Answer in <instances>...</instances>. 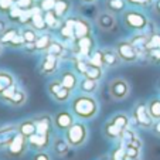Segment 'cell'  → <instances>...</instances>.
<instances>
[{"label": "cell", "mask_w": 160, "mask_h": 160, "mask_svg": "<svg viewBox=\"0 0 160 160\" xmlns=\"http://www.w3.org/2000/svg\"><path fill=\"white\" fill-rule=\"evenodd\" d=\"M72 111L81 119H92L98 113V103L92 97L79 95L72 101Z\"/></svg>", "instance_id": "obj_1"}, {"label": "cell", "mask_w": 160, "mask_h": 160, "mask_svg": "<svg viewBox=\"0 0 160 160\" xmlns=\"http://www.w3.org/2000/svg\"><path fill=\"white\" fill-rule=\"evenodd\" d=\"M122 20L128 28L135 31H145V28L149 26V18L140 10L136 9L125 10L122 13Z\"/></svg>", "instance_id": "obj_2"}, {"label": "cell", "mask_w": 160, "mask_h": 160, "mask_svg": "<svg viewBox=\"0 0 160 160\" xmlns=\"http://www.w3.org/2000/svg\"><path fill=\"white\" fill-rule=\"evenodd\" d=\"M88 130L84 123H72L68 129H67L65 139L70 143V146H81L87 140Z\"/></svg>", "instance_id": "obj_3"}, {"label": "cell", "mask_w": 160, "mask_h": 160, "mask_svg": "<svg viewBox=\"0 0 160 160\" xmlns=\"http://www.w3.org/2000/svg\"><path fill=\"white\" fill-rule=\"evenodd\" d=\"M115 50L118 52L121 61H125V62H135L139 58V52H138V50L133 47V44L130 41L118 42Z\"/></svg>", "instance_id": "obj_4"}, {"label": "cell", "mask_w": 160, "mask_h": 160, "mask_svg": "<svg viewBox=\"0 0 160 160\" xmlns=\"http://www.w3.org/2000/svg\"><path fill=\"white\" fill-rule=\"evenodd\" d=\"M129 92H130V87H129L126 79L116 78L111 82V85H109V94H111V97L116 101L125 99V98L129 95Z\"/></svg>", "instance_id": "obj_5"}, {"label": "cell", "mask_w": 160, "mask_h": 160, "mask_svg": "<svg viewBox=\"0 0 160 160\" xmlns=\"http://www.w3.org/2000/svg\"><path fill=\"white\" fill-rule=\"evenodd\" d=\"M26 148H27V138L17 132L7 146V152H9L10 156L18 157L26 152Z\"/></svg>", "instance_id": "obj_6"}, {"label": "cell", "mask_w": 160, "mask_h": 160, "mask_svg": "<svg viewBox=\"0 0 160 160\" xmlns=\"http://www.w3.org/2000/svg\"><path fill=\"white\" fill-rule=\"evenodd\" d=\"M95 21H97V26L102 31H111V30H113V28L116 27V17H115V14H113V13H111V12H108V10H106V12L98 13Z\"/></svg>", "instance_id": "obj_7"}, {"label": "cell", "mask_w": 160, "mask_h": 160, "mask_svg": "<svg viewBox=\"0 0 160 160\" xmlns=\"http://www.w3.org/2000/svg\"><path fill=\"white\" fill-rule=\"evenodd\" d=\"M48 91H50V95H51L55 101H58V102H64V101H67L71 95V89H68V88L64 87V85L61 84V81L51 82V84L48 85Z\"/></svg>", "instance_id": "obj_8"}, {"label": "cell", "mask_w": 160, "mask_h": 160, "mask_svg": "<svg viewBox=\"0 0 160 160\" xmlns=\"http://www.w3.org/2000/svg\"><path fill=\"white\" fill-rule=\"evenodd\" d=\"M133 115H135L136 123L139 125V126H142V128H150L152 126L153 118L150 116V113H149L146 105L139 103V105L135 108V111H133Z\"/></svg>", "instance_id": "obj_9"}, {"label": "cell", "mask_w": 160, "mask_h": 160, "mask_svg": "<svg viewBox=\"0 0 160 160\" xmlns=\"http://www.w3.org/2000/svg\"><path fill=\"white\" fill-rule=\"evenodd\" d=\"M92 34V28H91V23L84 17H77L75 18V26H74V37L75 41L82 37H87Z\"/></svg>", "instance_id": "obj_10"}, {"label": "cell", "mask_w": 160, "mask_h": 160, "mask_svg": "<svg viewBox=\"0 0 160 160\" xmlns=\"http://www.w3.org/2000/svg\"><path fill=\"white\" fill-rule=\"evenodd\" d=\"M75 42H77L78 52L82 58H87L92 54V51H94V38H92V36L82 37V38L77 40Z\"/></svg>", "instance_id": "obj_11"}, {"label": "cell", "mask_w": 160, "mask_h": 160, "mask_svg": "<svg viewBox=\"0 0 160 160\" xmlns=\"http://www.w3.org/2000/svg\"><path fill=\"white\" fill-rule=\"evenodd\" d=\"M28 142L37 150H42L50 145V133H34L33 136L28 138Z\"/></svg>", "instance_id": "obj_12"}, {"label": "cell", "mask_w": 160, "mask_h": 160, "mask_svg": "<svg viewBox=\"0 0 160 160\" xmlns=\"http://www.w3.org/2000/svg\"><path fill=\"white\" fill-rule=\"evenodd\" d=\"M31 10H33V20H31L30 26L36 31H44L47 28V24H45L44 20V12L38 6H34Z\"/></svg>", "instance_id": "obj_13"}, {"label": "cell", "mask_w": 160, "mask_h": 160, "mask_svg": "<svg viewBox=\"0 0 160 160\" xmlns=\"http://www.w3.org/2000/svg\"><path fill=\"white\" fill-rule=\"evenodd\" d=\"M75 18L77 17H68L67 20H64V23L60 26V36L64 40H75L74 37V26H75Z\"/></svg>", "instance_id": "obj_14"}, {"label": "cell", "mask_w": 160, "mask_h": 160, "mask_svg": "<svg viewBox=\"0 0 160 160\" xmlns=\"http://www.w3.org/2000/svg\"><path fill=\"white\" fill-rule=\"evenodd\" d=\"M17 126L12 125V126H4L0 128V149L7 148L9 143L12 142V139L14 138V135L17 133Z\"/></svg>", "instance_id": "obj_15"}, {"label": "cell", "mask_w": 160, "mask_h": 160, "mask_svg": "<svg viewBox=\"0 0 160 160\" xmlns=\"http://www.w3.org/2000/svg\"><path fill=\"white\" fill-rule=\"evenodd\" d=\"M58 60L60 58L55 57L52 54H48V52H45V57L41 62V72L45 74V75H48V74H52L55 71L58 65Z\"/></svg>", "instance_id": "obj_16"}, {"label": "cell", "mask_w": 160, "mask_h": 160, "mask_svg": "<svg viewBox=\"0 0 160 160\" xmlns=\"http://www.w3.org/2000/svg\"><path fill=\"white\" fill-rule=\"evenodd\" d=\"M74 123V119H72V115L70 112H58L55 115V126L58 128L60 130H65Z\"/></svg>", "instance_id": "obj_17"}, {"label": "cell", "mask_w": 160, "mask_h": 160, "mask_svg": "<svg viewBox=\"0 0 160 160\" xmlns=\"http://www.w3.org/2000/svg\"><path fill=\"white\" fill-rule=\"evenodd\" d=\"M101 52H102V61H103V64H105V65L116 67L119 62H121V58H119L116 50H113V48H103V50H101Z\"/></svg>", "instance_id": "obj_18"}, {"label": "cell", "mask_w": 160, "mask_h": 160, "mask_svg": "<svg viewBox=\"0 0 160 160\" xmlns=\"http://www.w3.org/2000/svg\"><path fill=\"white\" fill-rule=\"evenodd\" d=\"M126 0H105V7L108 12L119 14L126 10Z\"/></svg>", "instance_id": "obj_19"}, {"label": "cell", "mask_w": 160, "mask_h": 160, "mask_svg": "<svg viewBox=\"0 0 160 160\" xmlns=\"http://www.w3.org/2000/svg\"><path fill=\"white\" fill-rule=\"evenodd\" d=\"M17 130H18V133H21V135L26 136L28 139L30 136H33L37 132V128H36L34 121H24L17 126Z\"/></svg>", "instance_id": "obj_20"}, {"label": "cell", "mask_w": 160, "mask_h": 160, "mask_svg": "<svg viewBox=\"0 0 160 160\" xmlns=\"http://www.w3.org/2000/svg\"><path fill=\"white\" fill-rule=\"evenodd\" d=\"M52 149H54V152L58 156H65L68 153V150H70V143L67 142V139H64V138H57L52 142Z\"/></svg>", "instance_id": "obj_21"}, {"label": "cell", "mask_w": 160, "mask_h": 160, "mask_svg": "<svg viewBox=\"0 0 160 160\" xmlns=\"http://www.w3.org/2000/svg\"><path fill=\"white\" fill-rule=\"evenodd\" d=\"M70 10H71V2L70 0H57L52 12H54L60 18H62V17H65L67 13L70 12Z\"/></svg>", "instance_id": "obj_22"}, {"label": "cell", "mask_w": 160, "mask_h": 160, "mask_svg": "<svg viewBox=\"0 0 160 160\" xmlns=\"http://www.w3.org/2000/svg\"><path fill=\"white\" fill-rule=\"evenodd\" d=\"M34 123H36V128H37V133H50V130H51V119L48 118V116H41V118H37L36 121H34Z\"/></svg>", "instance_id": "obj_23"}, {"label": "cell", "mask_w": 160, "mask_h": 160, "mask_svg": "<svg viewBox=\"0 0 160 160\" xmlns=\"http://www.w3.org/2000/svg\"><path fill=\"white\" fill-rule=\"evenodd\" d=\"M52 42V37L51 34H41V36H38V38L36 40V50L37 51H47L50 47V44Z\"/></svg>", "instance_id": "obj_24"}, {"label": "cell", "mask_w": 160, "mask_h": 160, "mask_svg": "<svg viewBox=\"0 0 160 160\" xmlns=\"http://www.w3.org/2000/svg\"><path fill=\"white\" fill-rule=\"evenodd\" d=\"M44 20H45V24H47V28H50V30L60 28V26H61L60 17H58L52 10L51 12H45L44 13Z\"/></svg>", "instance_id": "obj_25"}, {"label": "cell", "mask_w": 160, "mask_h": 160, "mask_svg": "<svg viewBox=\"0 0 160 160\" xmlns=\"http://www.w3.org/2000/svg\"><path fill=\"white\" fill-rule=\"evenodd\" d=\"M77 82H78L77 81V77L72 71H65V72L62 74V77H61V84L71 91L77 87Z\"/></svg>", "instance_id": "obj_26"}, {"label": "cell", "mask_w": 160, "mask_h": 160, "mask_svg": "<svg viewBox=\"0 0 160 160\" xmlns=\"http://www.w3.org/2000/svg\"><path fill=\"white\" fill-rule=\"evenodd\" d=\"M97 88H98V81L89 79V78H87V77H85L81 81V84H79V89H81V92H84V94H94L95 91H97Z\"/></svg>", "instance_id": "obj_27"}, {"label": "cell", "mask_w": 160, "mask_h": 160, "mask_svg": "<svg viewBox=\"0 0 160 160\" xmlns=\"http://www.w3.org/2000/svg\"><path fill=\"white\" fill-rule=\"evenodd\" d=\"M13 84H14V78L12 74L7 71H0V94Z\"/></svg>", "instance_id": "obj_28"}, {"label": "cell", "mask_w": 160, "mask_h": 160, "mask_svg": "<svg viewBox=\"0 0 160 160\" xmlns=\"http://www.w3.org/2000/svg\"><path fill=\"white\" fill-rule=\"evenodd\" d=\"M27 101V94H26L24 91L21 89H17L16 91V94L12 97V99L9 101L7 103H10L12 106H23Z\"/></svg>", "instance_id": "obj_29"}, {"label": "cell", "mask_w": 160, "mask_h": 160, "mask_svg": "<svg viewBox=\"0 0 160 160\" xmlns=\"http://www.w3.org/2000/svg\"><path fill=\"white\" fill-rule=\"evenodd\" d=\"M18 33H20V31H18L16 27H7L6 31L0 36V41H2V44H3V45H9L10 42H12V40L14 38Z\"/></svg>", "instance_id": "obj_30"}, {"label": "cell", "mask_w": 160, "mask_h": 160, "mask_svg": "<svg viewBox=\"0 0 160 160\" xmlns=\"http://www.w3.org/2000/svg\"><path fill=\"white\" fill-rule=\"evenodd\" d=\"M105 136L106 138H109V139H116V138H121L122 132H123V129H121V128H118L116 125H113L111 122V123H108L105 126Z\"/></svg>", "instance_id": "obj_31"}, {"label": "cell", "mask_w": 160, "mask_h": 160, "mask_svg": "<svg viewBox=\"0 0 160 160\" xmlns=\"http://www.w3.org/2000/svg\"><path fill=\"white\" fill-rule=\"evenodd\" d=\"M64 51H65L64 45L61 44L60 41H54V40H52V42L50 44L48 50H47L45 52H48V54H52V55H55V57L61 58L62 57V54H64Z\"/></svg>", "instance_id": "obj_32"}, {"label": "cell", "mask_w": 160, "mask_h": 160, "mask_svg": "<svg viewBox=\"0 0 160 160\" xmlns=\"http://www.w3.org/2000/svg\"><path fill=\"white\" fill-rule=\"evenodd\" d=\"M85 77L89 79H94V81H98L101 79L102 77V70H101V67H95V65H88V70L85 72Z\"/></svg>", "instance_id": "obj_33"}, {"label": "cell", "mask_w": 160, "mask_h": 160, "mask_svg": "<svg viewBox=\"0 0 160 160\" xmlns=\"http://www.w3.org/2000/svg\"><path fill=\"white\" fill-rule=\"evenodd\" d=\"M112 123L116 125L118 128H121V129H128V126H129V119H128V116L125 115V113H118V115H115L113 118H112Z\"/></svg>", "instance_id": "obj_34"}, {"label": "cell", "mask_w": 160, "mask_h": 160, "mask_svg": "<svg viewBox=\"0 0 160 160\" xmlns=\"http://www.w3.org/2000/svg\"><path fill=\"white\" fill-rule=\"evenodd\" d=\"M148 111L153 119H160V99H153L148 105Z\"/></svg>", "instance_id": "obj_35"}, {"label": "cell", "mask_w": 160, "mask_h": 160, "mask_svg": "<svg viewBox=\"0 0 160 160\" xmlns=\"http://www.w3.org/2000/svg\"><path fill=\"white\" fill-rule=\"evenodd\" d=\"M21 34H23V37H24V41L27 42V44L36 42V40L38 38V36H37V31L34 30L33 27H24V28H23V31H21Z\"/></svg>", "instance_id": "obj_36"}, {"label": "cell", "mask_w": 160, "mask_h": 160, "mask_svg": "<svg viewBox=\"0 0 160 160\" xmlns=\"http://www.w3.org/2000/svg\"><path fill=\"white\" fill-rule=\"evenodd\" d=\"M125 154H126V160H133V159H139L140 149L135 148V146L126 145L125 146Z\"/></svg>", "instance_id": "obj_37"}, {"label": "cell", "mask_w": 160, "mask_h": 160, "mask_svg": "<svg viewBox=\"0 0 160 160\" xmlns=\"http://www.w3.org/2000/svg\"><path fill=\"white\" fill-rule=\"evenodd\" d=\"M16 91H17V85L16 84H13V85H10L7 89H4L2 94H0V99L3 101V102H9L10 99H12V97L16 94Z\"/></svg>", "instance_id": "obj_38"}, {"label": "cell", "mask_w": 160, "mask_h": 160, "mask_svg": "<svg viewBox=\"0 0 160 160\" xmlns=\"http://www.w3.org/2000/svg\"><path fill=\"white\" fill-rule=\"evenodd\" d=\"M88 62L95 67H102L103 61H102V52H101V50H97V51L92 52V54L89 55V61H88Z\"/></svg>", "instance_id": "obj_39"}, {"label": "cell", "mask_w": 160, "mask_h": 160, "mask_svg": "<svg viewBox=\"0 0 160 160\" xmlns=\"http://www.w3.org/2000/svg\"><path fill=\"white\" fill-rule=\"evenodd\" d=\"M153 48L160 50V34H152V36H149L146 50L149 51V50H153Z\"/></svg>", "instance_id": "obj_40"}, {"label": "cell", "mask_w": 160, "mask_h": 160, "mask_svg": "<svg viewBox=\"0 0 160 160\" xmlns=\"http://www.w3.org/2000/svg\"><path fill=\"white\" fill-rule=\"evenodd\" d=\"M88 65H89V62L85 60H82V58H77L75 61H74V67H75V71L79 74H82V75H85V72H87L88 70Z\"/></svg>", "instance_id": "obj_41"}, {"label": "cell", "mask_w": 160, "mask_h": 160, "mask_svg": "<svg viewBox=\"0 0 160 160\" xmlns=\"http://www.w3.org/2000/svg\"><path fill=\"white\" fill-rule=\"evenodd\" d=\"M31 20H33V10H23L20 18H18V23L21 26H30Z\"/></svg>", "instance_id": "obj_42"}, {"label": "cell", "mask_w": 160, "mask_h": 160, "mask_svg": "<svg viewBox=\"0 0 160 160\" xmlns=\"http://www.w3.org/2000/svg\"><path fill=\"white\" fill-rule=\"evenodd\" d=\"M16 4V0H0V14H7Z\"/></svg>", "instance_id": "obj_43"}, {"label": "cell", "mask_w": 160, "mask_h": 160, "mask_svg": "<svg viewBox=\"0 0 160 160\" xmlns=\"http://www.w3.org/2000/svg\"><path fill=\"white\" fill-rule=\"evenodd\" d=\"M55 2H57V0H38V7L44 13L45 12H51V10H54Z\"/></svg>", "instance_id": "obj_44"}, {"label": "cell", "mask_w": 160, "mask_h": 160, "mask_svg": "<svg viewBox=\"0 0 160 160\" xmlns=\"http://www.w3.org/2000/svg\"><path fill=\"white\" fill-rule=\"evenodd\" d=\"M16 6L21 10H31L36 6V0H16Z\"/></svg>", "instance_id": "obj_45"}, {"label": "cell", "mask_w": 160, "mask_h": 160, "mask_svg": "<svg viewBox=\"0 0 160 160\" xmlns=\"http://www.w3.org/2000/svg\"><path fill=\"white\" fill-rule=\"evenodd\" d=\"M24 44H26L24 37H23V34H21V33H18L17 36L12 40V42L9 44V47H12V48H21Z\"/></svg>", "instance_id": "obj_46"}, {"label": "cell", "mask_w": 160, "mask_h": 160, "mask_svg": "<svg viewBox=\"0 0 160 160\" xmlns=\"http://www.w3.org/2000/svg\"><path fill=\"white\" fill-rule=\"evenodd\" d=\"M21 13H23V10H21L20 7H17V6L14 4V6L12 7V10L7 13V17H9L12 21H17V23H18V18H20Z\"/></svg>", "instance_id": "obj_47"}, {"label": "cell", "mask_w": 160, "mask_h": 160, "mask_svg": "<svg viewBox=\"0 0 160 160\" xmlns=\"http://www.w3.org/2000/svg\"><path fill=\"white\" fill-rule=\"evenodd\" d=\"M112 160H126V154H125V148H118L113 153H112Z\"/></svg>", "instance_id": "obj_48"}, {"label": "cell", "mask_w": 160, "mask_h": 160, "mask_svg": "<svg viewBox=\"0 0 160 160\" xmlns=\"http://www.w3.org/2000/svg\"><path fill=\"white\" fill-rule=\"evenodd\" d=\"M126 3L132 6H148L152 3V0H126Z\"/></svg>", "instance_id": "obj_49"}, {"label": "cell", "mask_w": 160, "mask_h": 160, "mask_svg": "<svg viewBox=\"0 0 160 160\" xmlns=\"http://www.w3.org/2000/svg\"><path fill=\"white\" fill-rule=\"evenodd\" d=\"M33 160H51L48 153H45V152H38V153L34 154Z\"/></svg>", "instance_id": "obj_50"}, {"label": "cell", "mask_w": 160, "mask_h": 160, "mask_svg": "<svg viewBox=\"0 0 160 160\" xmlns=\"http://www.w3.org/2000/svg\"><path fill=\"white\" fill-rule=\"evenodd\" d=\"M9 27V26H7V21L4 20V18H2L0 17V36H2V34L4 33V31H6V28Z\"/></svg>", "instance_id": "obj_51"}, {"label": "cell", "mask_w": 160, "mask_h": 160, "mask_svg": "<svg viewBox=\"0 0 160 160\" xmlns=\"http://www.w3.org/2000/svg\"><path fill=\"white\" fill-rule=\"evenodd\" d=\"M153 7H154V12L160 16V0H154V2H153Z\"/></svg>", "instance_id": "obj_52"}, {"label": "cell", "mask_w": 160, "mask_h": 160, "mask_svg": "<svg viewBox=\"0 0 160 160\" xmlns=\"http://www.w3.org/2000/svg\"><path fill=\"white\" fill-rule=\"evenodd\" d=\"M81 2H82L84 4H94L97 0H81Z\"/></svg>", "instance_id": "obj_53"}, {"label": "cell", "mask_w": 160, "mask_h": 160, "mask_svg": "<svg viewBox=\"0 0 160 160\" xmlns=\"http://www.w3.org/2000/svg\"><path fill=\"white\" fill-rule=\"evenodd\" d=\"M154 130H156V133H159V135H160V122L156 125V126H154Z\"/></svg>", "instance_id": "obj_54"}, {"label": "cell", "mask_w": 160, "mask_h": 160, "mask_svg": "<svg viewBox=\"0 0 160 160\" xmlns=\"http://www.w3.org/2000/svg\"><path fill=\"white\" fill-rule=\"evenodd\" d=\"M3 47H4V45L2 44V41H0V54H2V51H3Z\"/></svg>", "instance_id": "obj_55"}, {"label": "cell", "mask_w": 160, "mask_h": 160, "mask_svg": "<svg viewBox=\"0 0 160 160\" xmlns=\"http://www.w3.org/2000/svg\"><path fill=\"white\" fill-rule=\"evenodd\" d=\"M159 88H160V81H159Z\"/></svg>", "instance_id": "obj_56"}]
</instances>
